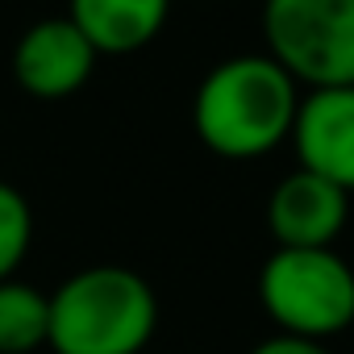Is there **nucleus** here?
Segmentation results:
<instances>
[{"instance_id": "obj_5", "label": "nucleus", "mask_w": 354, "mask_h": 354, "mask_svg": "<svg viewBox=\"0 0 354 354\" xmlns=\"http://www.w3.org/2000/svg\"><path fill=\"white\" fill-rule=\"evenodd\" d=\"M96 46L71 17L34 21L13 50V80L34 100H67L96 71Z\"/></svg>"}, {"instance_id": "obj_4", "label": "nucleus", "mask_w": 354, "mask_h": 354, "mask_svg": "<svg viewBox=\"0 0 354 354\" xmlns=\"http://www.w3.org/2000/svg\"><path fill=\"white\" fill-rule=\"evenodd\" d=\"M267 55L304 88L354 84V0H263Z\"/></svg>"}, {"instance_id": "obj_6", "label": "nucleus", "mask_w": 354, "mask_h": 354, "mask_svg": "<svg viewBox=\"0 0 354 354\" xmlns=\"http://www.w3.org/2000/svg\"><path fill=\"white\" fill-rule=\"evenodd\" d=\"M292 146L304 171L354 196V84L308 88L292 121Z\"/></svg>"}, {"instance_id": "obj_10", "label": "nucleus", "mask_w": 354, "mask_h": 354, "mask_svg": "<svg viewBox=\"0 0 354 354\" xmlns=\"http://www.w3.org/2000/svg\"><path fill=\"white\" fill-rule=\"evenodd\" d=\"M30 242H34L30 201L13 184L0 180V279H13L17 275V267L30 254Z\"/></svg>"}, {"instance_id": "obj_7", "label": "nucleus", "mask_w": 354, "mask_h": 354, "mask_svg": "<svg viewBox=\"0 0 354 354\" xmlns=\"http://www.w3.org/2000/svg\"><path fill=\"white\" fill-rule=\"evenodd\" d=\"M346 217L350 196L304 167L283 175L267 196V234L275 238V246H333L346 230Z\"/></svg>"}, {"instance_id": "obj_9", "label": "nucleus", "mask_w": 354, "mask_h": 354, "mask_svg": "<svg viewBox=\"0 0 354 354\" xmlns=\"http://www.w3.org/2000/svg\"><path fill=\"white\" fill-rule=\"evenodd\" d=\"M50 329V296H42L34 283L0 279V354H34L46 346Z\"/></svg>"}, {"instance_id": "obj_11", "label": "nucleus", "mask_w": 354, "mask_h": 354, "mask_svg": "<svg viewBox=\"0 0 354 354\" xmlns=\"http://www.w3.org/2000/svg\"><path fill=\"white\" fill-rule=\"evenodd\" d=\"M250 354H329L325 342H313V337H296V333H271L263 337Z\"/></svg>"}, {"instance_id": "obj_1", "label": "nucleus", "mask_w": 354, "mask_h": 354, "mask_svg": "<svg viewBox=\"0 0 354 354\" xmlns=\"http://www.w3.org/2000/svg\"><path fill=\"white\" fill-rule=\"evenodd\" d=\"M296 109L300 84L271 55H234L201 80L192 129L217 158L250 162L292 138Z\"/></svg>"}, {"instance_id": "obj_8", "label": "nucleus", "mask_w": 354, "mask_h": 354, "mask_svg": "<svg viewBox=\"0 0 354 354\" xmlns=\"http://www.w3.org/2000/svg\"><path fill=\"white\" fill-rule=\"evenodd\" d=\"M67 17L96 55H133L162 34L171 0H71Z\"/></svg>"}, {"instance_id": "obj_2", "label": "nucleus", "mask_w": 354, "mask_h": 354, "mask_svg": "<svg viewBox=\"0 0 354 354\" xmlns=\"http://www.w3.org/2000/svg\"><path fill=\"white\" fill-rule=\"evenodd\" d=\"M158 325L154 288L117 263L84 267L50 292L55 354H142Z\"/></svg>"}, {"instance_id": "obj_3", "label": "nucleus", "mask_w": 354, "mask_h": 354, "mask_svg": "<svg viewBox=\"0 0 354 354\" xmlns=\"http://www.w3.org/2000/svg\"><path fill=\"white\" fill-rule=\"evenodd\" d=\"M259 304L279 333L325 342L354 325V271L333 246H275L259 271Z\"/></svg>"}]
</instances>
